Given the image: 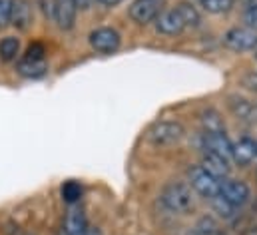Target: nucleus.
<instances>
[{
    "label": "nucleus",
    "mask_w": 257,
    "mask_h": 235,
    "mask_svg": "<svg viewBox=\"0 0 257 235\" xmlns=\"http://www.w3.org/2000/svg\"><path fill=\"white\" fill-rule=\"evenodd\" d=\"M90 46L100 54H112L120 48V34L114 28H98L90 34Z\"/></svg>",
    "instance_id": "obj_7"
},
{
    "label": "nucleus",
    "mask_w": 257,
    "mask_h": 235,
    "mask_svg": "<svg viewBox=\"0 0 257 235\" xmlns=\"http://www.w3.org/2000/svg\"><path fill=\"white\" fill-rule=\"evenodd\" d=\"M62 197H64V201L74 205V203L82 197V187H80V183H78V181H66L64 185H62Z\"/></svg>",
    "instance_id": "obj_23"
},
{
    "label": "nucleus",
    "mask_w": 257,
    "mask_h": 235,
    "mask_svg": "<svg viewBox=\"0 0 257 235\" xmlns=\"http://www.w3.org/2000/svg\"><path fill=\"white\" fill-rule=\"evenodd\" d=\"M20 54V40L16 36H6L0 40V60L2 62H12Z\"/></svg>",
    "instance_id": "obj_19"
},
{
    "label": "nucleus",
    "mask_w": 257,
    "mask_h": 235,
    "mask_svg": "<svg viewBox=\"0 0 257 235\" xmlns=\"http://www.w3.org/2000/svg\"><path fill=\"white\" fill-rule=\"evenodd\" d=\"M219 195L229 201L233 207H241L249 199V187L245 181L233 179V177H223L219 179Z\"/></svg>",
    "instance_id": "obj_5"
},
{
    "label": "nucleus",
    "mask_w": 257,
    "mask_h": 235,
    "mask_svg": "<svg viewBox=\"0 0 257 235\" xmlns=\"http://www.w3.org/2000/svg\"><path fill=\"white\" fill-rule=\"evenodd\" d=\"M257 158V142L251 138H241L239 142L233 144V152H231V160L237 166H249Z\"/></svg>",
    "instance_id": "obj_12"
},
{
    "label": "nucleus",
    "mask_w": 257,
    "mask_h": 235,
    "mask_svg": "<svg viewBox=\"0 0 257 235\" xmlns=\"http://www.w3.org/2000/svg\"><path fill=\"white\" fill-rule=\"evenodd\" d=\"M160 201L172 213H178V215L190 213L193 209V193L190 183L180 181V179L168 181L160 193Z\"/></svg>",
    "instance_id": "obj_1"
},
{
    "label": "nucleus",
    "mask_w": 257,
    "mask_h": 235,
    "mask_svg": "<svg viewBox=\"0 0 257 235\" xmlns=\"http://www.w3.org/2000/svg\"><path fill=\"white\" fill-rule=\"evenodd\" d=\"M78 6L74 0H52V16L62 30H72L76 22Z\"/></svg>",
    "instance_id": "obj_8"
},
{
    "label": "nucleus",
    "mask_w": 257,
    "mask_h": 235,
    "mask_svg": "<svg viewBox=\"0 0 257 235\" xmlns=\"http://www.w3.org/2000/svg\"><path fill=\"white\" fill-rule=\"evenodd\" d=\"M164 10V0H134L130 6V16L138 24L154 22Z\"/></svg>",
    "instance_id": "obj_6"
},
{
    "label": "nucleus",
    "mask_w": 257,
    "mask_h": 235,
    "mask_svg": "<svg viewBox=\"0 0 257 235\" xmlns=\"http://www.w3.org/2000/svg\"><path fill=\"white\" fill-rule=\"evenodd\" d=\"M74 2H76V6H78L80 10H88V8L92 6L94 0H74Z\"/></svg>",
    "instance_id": "obj_28"
},
{
    "label": "nucleus",
    "mask_w": 257,
    "mask_h": 235,
    "mask_svg": "<svg viewBox=\"0 0 257 235\" xmlns=\"http://www.w3.org/2000/svg\"><path fill=\"white\" fill-rule=\"evenodd\" d=\"M186 136V128L184 124L176 122V120H162L158 124H154L148 134H146V140L154 146H174V144H180Z\"/></svg>",
    "instance_id": "obj_2"
},
{
    "label": "nucleus",
    "mask_w": 257,
    "mask_h": 235,
    "mask_svg": "<svg viewBox=\"0 0 257 235\" xmlns=\"http://www.w3.org/2000/svg\"><path fill=\"white\" fill-rule=\"evenodd\" d=\"M239 84H241L245 90L257 94V72H247V74H243L241 80H239Z\"/></svg>",
    "instance_id": "obj_25"
},
{
    "label": "nucleus",
    "mask_w": 257,
    "mask_h": 235,
    "mask_svg": "<svg viewBox=\"0 0 257 235\" xmlns=\"http://www.w3.org/2000/svg\"><path fill=\"white\" fill-rule=\"evenodd\" d=\"M12 26L18 28L20 32H24L32 26V6H30L28 0H14Z\"/></svg>",
    "instance_id": "obj_15"
},
{
    "label": "nucleus",
    "mask_w": 257,
    "mask_h": 235,
    "mask_svg": "<svg viewBox=\"0 0 257 235\" xmlns=\"http://www.w3.org/2000/svg\"><path fill=\"white\" fill-rule=\"evenodd\" d=\"M217 231H219L217 221L211 215H203L195 221V225L188 231V235H215Z\"/></svg>",
    "instance_id": "obj_20"
},
{
    "label": "nucleus",
    "mask_w": 257,
    "mask_h": 235,
    "mask_svg": "<svg viewBox=\"0 0 257 235\" xmlns=\"http://www.w3.org/2000/svg\"><path fill=\"white\" fill-rule=\"evenodd\" d=\"M227 108L231 110V114L237 120H253V116L257 114L255 104L251 100L239 96V94H229L227 96Z\"/></svg>",
    "instance_id": "obj_14"
},
{
    "label": "nucleus",
    "mask_w": 257,
    "mask_h": 235,
    "mask_svg": "<svg viewBox=\"0 0 257 235\" xmlns=\"http://www.w3.org/2000/svg\"><path fill=\"white\" fill-rule=\"evenodd\" d=\"M174 10L178 12V16L182 18V22H184L186 28H197L199 26L201 16H199V10L193 6L192 2H180Z\"/></svg>",
    "instance_id": "obj_18"
},
{
    "label": "nucleus",
    "mask_w": 257,
    "mask_h": 235,
    "mask_svg": "<svg viewBox=\"0 0 257 235\" xmlns=\"http://www.w3.org/2000/svg\"><path fill=\"white\" fill-rule=\"evenodd\" d=\"M190 187L197 195L211 199L215 195H219V179L215 176H211L209 172H205L201 166H195L190 170Z\"/></svg>",
    "instance_id": "obj_3"
},
{
    "label": "nucleus",
    "mask_w": 257,
    "mask_h": 235,
    "mask_svg": "<svg viewBox=\"0 0 257 235\" xmlns=\"http://www.w3.org/2000/svg\"><path fill=\"white\" fill-rule=\"evenodd\" d=\"M201 122V128H203V134H217V132H225V124H223V118L217 110L213 108H207L201 112L199 116Z\"/></svg>",
    "instance_id": "obj_17"
},
{
    "label": "nucleus",
    "mask_w": 257,
    "mask_h": 235,
    "mask_svg": "<svg viewBox=\"0 0 257 235\" xmlns=\"http://www.w3.org/2000/svg\"><path fill=\"white\" fill-rule=\"evenodd\" d=\"M60 235H66V233H64V231H62V233H60Z\"/></svg>",
    "instance_id": "obj_33"
},
{
    "label": "nucleus",
    "mask_w": 257,
    "mask_h": 235,
    "mask_svg": "<svg viewBox=\"0 0 257 235\" xmlns=\"http://www.w3.org/2000/svg\"><path fill=\"white\" fill-rule=\"evenodd\" d=\"M243 20H245L247 28H251V30L257 32V2L251 4V6H247V10H245V14H243Z\"/></svg>",
    "instance_id": "obj_26"
},
{
    "label": "nucleus",
    "mask_w": 257,
    "mask_h": 235,
    "mask_svg": "<svg viewBox=\"0 0 257 235\" xmlns=\"http://www.w3.org/2000/svg\"><path fill=\"white\" fill-rule=\"evenodd\" d=\"M223 44L233 52H249L257 48V32L251 28H231L223 36Z\"/></svg>",
    "instance_id": "obj_4"
},
{
    "label": "nucleus",
    "mask_w": 257,
    "mask_h": 235,
    "mask_svg": "<svg viewBox=\"0 0 257 235\" xmlns=\"http://www.w3.org/2000/svg\"><path fill=\"white\" fill-rule=\"evenodd\" d=\"M66 235H86L88 231V221L84 215V209L80 205H72L66 213L64 219V229Z\"/></svg>",
    "instance_id": "obj_13"
},
{
    "label": "nucleus",
    "mask_w": 257,
    "mask_h": 235,
    "mask_svg": "<svg viewBox=\"0 0 257 235\" xmlns=\"http://www.w3.org/2000/svg\"><path fill=\"white\" fill-rule=\"evenodd\" d=\"M255 60H257V48H255Z\"/></svg>",
    "instance_id": "obj_32"
},
{
    "label": "nucleus",
    "mask_w": 257,
    "mask_h": 235,
    "mask_svg": "<svg viewBox=\"0 0 257 235\" xmlns=\"http://www.w3.org/2000/svg\"><path fill=\"white\" fill-rule=\"evenodd\" d=\"M96 2H100L102 6H116V4H120L122 0H96Z\"/></svg>",
    "instance_id": "obj_29"
},
{
    "label": "nucleus",
    "mask_w": 257,
    "mask_h": 235,
    "mask_svg": "<svg viewBox=\"0 0 257 235\" xmlns=\"http://www.w3.org/2000/svg\"><path fill=\"white\" fill-rule=\"evenodd\" d=\"M86 235H102V231H100V229H90V227H88Z\"/></svg>",
    "instance_id": "obj_30"
},
{
    "label": "nucleus",
    "mask_w": 257,
    "mask_h": 235,
    "mask_svg": "<svg viewBox=\"0 0 257 235\" xmlns=\"http://www.w3.org/2000/svg\"><path fill=\"white\" fill-rule=\"evenodd\" d=\"M48 72V62L42 60H32V58H24L18 64V74L24 76V78H30V80H36V78H42L46 76Z\"/></svg>",
    "instance_id": "obj_16"
},
{
    "label": "nucleus",
    "mask_w": 257,
    "mask_h": 235,
    "mask_svg": "<svg viewBox=\"0 0 257 235\" xmlns=\"http://www.w3.org/2000/svg\"><path fill=\"white\" fill-rule=\"evenodd\" d=\"M201 168H203L205 172H209L211 176H215L217 179L229 177V172H231V168H229V160L221 158L219 154L207 152V150H205L203 156H201Z\"/></svg>",
    "instance_id": "obj_11"
},
{
    "label": "nucleus",
    "mask_w": 257,
    "mask_h": 235,
    "mask_svg": "<svg viewBox=\"0 0 257 235\" xmlns=\"http://www.w3.org/2000/svg\"><path fill=\"white\" fill-rule=\"evenodd\" d=\"M44 54H46V48H44L40 42H34V44H30V46H28V50H26V56H24V58L42 60L44 58Z\"/></svg>",
    "instance_id": "obj_27"
},
{
    "label": "nucleus",
    "mask_w": 257,
    "mask_h": 235,
    "mask_svg": "<svg viewBox=\"0 0 257 235\" xmlns=\"http://www.w3.org/2000/svg\"><path fill=\"white\" fill-rule=\"evenodd\" d=\"M209 203H211V209H213V211H215L219 217H225V219L233 217V211L237 209V207H233L229 201H225L221 195L211 197V199H209Z\"/></svg>",
    "instance_id": "obj_21"
},
{
    "label": "nucleus",
    "mask_w": 257,
    "mask_h": 235,
    "mask_svg": "<svg viewBox=\"0 0 257 235\" xmlns=\"http://www.w3.org/2000/svg\"><path fill=\"white\" fill-rule=\"evenodd\" d=\"M154 22H156V30L160 34H166V36H178L186 30V26H184V22H182V18L178 16L176 10L162 12Z\"/></svg>",
    "instance_id": "obj_10"
},
{
    "label": "nucleus",
    "mask_w": 257,
    "mask_h": 235,
    "mask_svg": "<svg viewBox=\"0 0 257 235\" xmlns=\"http://www.w3.org/2000/svg\"><path fill=\"white\" fill-rule=\"evenodd\" d=\"M203 150L219 154L221 158L231 162V152H233V142L227 138L225 132H217V134H203Z\"/></svg>",
    "instance_id": "obj_9"
},
{
    "label": "nucleus",
    "mask_w": 257,
    "mask_h": 235,
    "mask_svg": "<svg viewBox=\"0 0 257 235\" xmlns=\"http://www.w3.org/2000/svg\"><path fill=\"white\" fill-rule=\"evenodd\" d=\"M12 10H14V0H0V28L12 24Z\"/></svg>",
    "instance_id": "obj_24"
},
{
    "label": "nucleus",
    "mask_w": 257,
    "mask_h": 235,
    "mask_svg": "<svg viewBox=\"0 0 257 235\" xmlns=\"http://www.w3.org/2000/svg\"><path fill=\"white\" fill-rule=\"evenodd\" d=\"M215 235H225V233H223V231H217V233H215Z\"/></svg>",
    "instance_id": "obj_31"
},
{
    "label": "nucleus",
    "mask_w": 257,
    "mask_h": 235,
    "mask_svg": "<svg viewBox=\"0 0 257 235\" xmlns=\"http://www.w3.org/2000/svg\"><path fill=\"white\" fill-rule=\"evenodd\" d=\"M199 4L209 14H223V12L231 10L233 0H199Z\"/></svg>",
    "instance_id": "obj_22"
}]
</instances>
